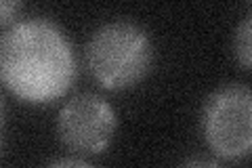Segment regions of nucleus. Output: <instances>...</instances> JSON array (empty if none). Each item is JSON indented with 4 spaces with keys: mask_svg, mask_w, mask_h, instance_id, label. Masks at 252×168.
<instances>
[{
    "mask_svg": "<svg viewBox=\"0 0 252 168\" xmlns=\"http://www.w3.org/2000/svg\"><path fill=\"white\" fill-rule=\"evenodd\" d=\"M17 11H19V2H9V0H4V2L0 4V21H2V26H9Z\"/></svg>",
    "mask_w": 252,
    "mask_h": 168,
    "instance_id": "obj_6",
    "label": "nucleus"
},
{
    "mask_svg": "<svg viewBox=\"0 0 252 168\" xmlns=\"http://www.w3.org/2000/svg\"><path fill=\"white\" fill-rule=\"evenodd\" d=\"M57 129L67 147L94 154L109 145L116 129V116L101 97L84 93L63 105Z\"/></svg>",
    "mask_w": 252,
    "mask_h": 168,
    "instance_id": "obj_4",
    "label": "nucleus"
},
{
    "mask_svg": "<svg viewBox=\"0 0 252 168\" xmlns=\"http://www.w3.org/2000/svg\"><path fill=\"white\" fill-rule=\"evenodd\" d=\"M204 134L219 156H248L252 151V91L231 84L212 95L204 107Z\"/></svg>",
    "mask_w": 252,
    "mask_h": 168,
    "instance_id": "obj_3",
    "label": "nucleus"
},
{
    "mask_svg": "<svg viewBox=\"0 0 252 168\" xmlns=\"http://www.w3.org/2000/svg\"><path fill=\"white\" fill-rule=\"evenodd\" d=\"M235 55L242 66L252 69V15L244 19L235 32Z\"/></svg>",
    "mask_w": 252,
    "mask_h": 168,
    "instance_id": "obj_5",
    "label": "nucleus"
},
{
    "mask_svg": "<svg viewBox=\"0 0 252 168\" xmlns=\"http://www.w3.org/2000/svg\"><path fill=\"white\" fill-rule=\"evenodd\" d=\"M86 61L94 80L105 89H126L147 74L152 66V42L135 23L114 21L93 34Z\"/></svg>",
    "mask_w": 252,
    "mask_h": 168,
    "instance_id": "obj_2",
    "label": "nucleus"
},
{
    "mask_svg": "<svg viewBox=\"0 0 252 168\" xmlns=\"http://www.w3.org/2000/svg\"><path fill=\"white\" fill-rule=\"evenodd\" d=\"M49 168H93V166L86 164V162H82V160L65 158V160H57V162H53Z\"/></svg>",
    "mask_w": 252,
    "mask_h": 168,
    "instance_id": "obj_7",
    "label": "nucleus"
},
{
    "mask_svg": "<svg viewBox=\"0 0 252 168\" xmlns=\"http://www.w3.org/2000/svg\"><path fill=\"white\" fill-rule=\"evenodd\" d=\"M179 168H220L217 162H210V160H200V158H195V160H189V162L185 164H181Z\"/></svg>",
    "mask_w": 252,
    "mask_h": 168,
    "instance_id": "obj_8",
    "label": "nucleus"
},
{
    "mask_svg": "<svg viewBox=\"0 0 252 168\" xmlns=\"http://www.w3.org/2000/svg\"><path fill=\"white\" fill-rule=\"evenodd\" d=\"M0 71L6 89L19 99L46 103L72 86L76 59L69 40L55 23L28 19L2 36Z\"/></svg>",
    "mask_w": 252,
    "mask_h": 168,
    "instance_id": "obj_1",
    "label": "nucleus"
}]
</instances>
